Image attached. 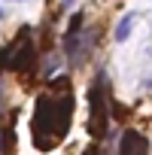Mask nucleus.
Returning <instances> with one entry per match:
<instances>
[{
    "mask_svg": "<svg viewBox=\"0 0 152 155\" xmlns=\"http://www.w3.org/2000/svg\"><path fill=\"white\" fill-rule=\"evenodd\" d=\"M70 116H73V94L70 91L64 97H52V94L37 97V113L31 122V134H34L37 149L46 152L52 143H61L70 128Z\"/></svg>",
    "mask_w": 152,
    "mask_h": 155,
    "instance_id": "1",
    "label": "nucleus"
},
{
    "mask_svg": "<svg viewBox=\"0 0 152 155\" xmlns=\"http://www.w3.org/2000/svg\"><path fill=\"white\" fill-rule=\"evenodd\" d=\"M97 76H101V79H94L91 88H88V107H91L88 125H91V134H94V137H97L101 131H107V122H110V116H107L110 101H107V94H104V73H97Z\"/></svg>",
    "mask_w": 152,
    "mask_h": 155,
    "instance_id": "2",
    "label": "nucleus"
},
{
    "mask_svg": "<svg viewBox=\"0 0 152 155\" xmlns=\"http://www.w3.org/2000/svg\"><path fill=\"white\" fill-rule=\"evenodd\" d=\"M28 34H31V28L25 25L21 34L12 40V58H9V70L12 73H25L34 64V58H37V46H34V40H28Z\"/></svg>",
    "mask_w": 152,
    "mask_h": 155,
    "instance_id": "3",
    "label": "nucleus"
},
{
    "mask_svg": "<svg viewBox=\"0 0 152 155\" xmlns=\"http://www.w3.org/2000/svg\"><path fill=\"white\" fill-rule=\"evenodd\" d=\"M122 155H146V137L128 128L122 134Z\"/></svg>",
    "mask_w": 152,
    "mask_h": 155,
    "instance_id": "4",
    "label": "nucleus"
},
{
    "mask_svg": "<svg viewBox=\"0 0 152 155\" xmlns=\"http://www.w3.org/2000/svg\"><path fill=\"white\" fill-rule=\"evenodd\" d=\"M79 31H82V12H73V15H70V25H67V34H64V46H67V49L73 46V40H76Z\"/></svg>",
    "mask_w": 152,
    "mask_h": 155,
    "instance_id": "5",
    "label": "nucleus"
},
{
    "mask_svg": "<svg viewBox=\"0 0 152 155\" xmlns=\"http://www.w3.org/2000/svg\"><path fill=\"white\" fill-rule=\"evenodd\" d=\"M131 25H134V12H128V15L119 21V28H116V34H113V37H116V43H125V40H128V34H131Z\"/></svg>",
    "mask_w": 152,
    "mask_h": 155,
    "instance_id": "6",
    "label": "nucleus"
},
{
    "mask_svg": "<svg viewBox=\"0 0 152 155\" xmlns=\"http://www.w3.org/2000/svg\"><path fill=\"white\" fill-rule=\"evenodd\" d=\"M85 155H97V143H91V146L85 149Z\"/></svg>",
    "mask_w": 152,
    "mask_h": 155,
    "instance_id": "7",
    "label": "nucleus"
},
{
    "mask_svg": "<svg viewBox=\"0 0 152 155\" xmlns=\"http://www.w3.org/2000/svg\"><path fill=\"white\" fill-rule=\"evenodd\" d=\"M0 18H3V9H0Z\"/></svg>",
    "mask_w": 152,
    "mask_h": 155,
    "instance_id": "8",
    "label": "nucleus"
}]
</instances>
